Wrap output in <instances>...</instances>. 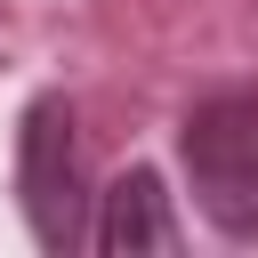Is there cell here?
Returning <instances> with one entry per match:
<instances>
[{
  "label": "cell",
  "instance_id": "6da1fadb",
  "mask_svg": "<svg viewBox=\"0 0 258 258\" xmlns=\"http://www.w3.org/2000/svg\"><path fill=\"white\" fill-rule=\"evenodd\" d=\"M185 169H194V202L218 234L258 242V89H226L202 97L177 129Z\"/></svg>",
  "mask_w": 258,
  "mask_h": 258
},
{
  "label": "cell",
  "instance_id": "7a4b0ae2",
  "mask_svg": "<svg viewBox=\"0 0 258 258\" xmlns=\"http://www.w3.org/2000/svg\"><path fill=\"white\" fill-rule=\"evenodd\" d=\"M16 202L40 250H81L89 234V169H81V137H73V105L64 97H32L24 129H16Z\"/></svg>",
  "mask_w": 258,
  "mask_h": 258
},
{
  "label": "cell",
  "instance_id": "3957f363",
  "mask_svg": "<svg viewBox=\"0 0 258 258\" xmlns=\"http://www.w3.org/2000/svg\"><path fill=\"white\" fill-rule=\"evenodd\" d=\"M89 242H97L105 258H169L185 234H177V210H169L161 169H121V177L97 194Z\"/></svg>",
  "mask_w": 258,
  "mask_h": 258
}]
</instances>
